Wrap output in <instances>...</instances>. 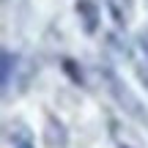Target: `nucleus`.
<instances>
[{"instance_id":"1","label":"nucleus","mask_w":148,"mask_h":148,"mask_svg":"<svg viewBox=\"0 0 148 148\" xmlns=\"http://www.w3.org/2000/svg\"><path fill=\"white\" fill-rule=\"evenodd\" d=\"M74 8H77L79 22H82V30L88 33V36H93V33L99 30V8H96V3L93 0H77Z\"/></svg>"},{"instance_id":"2","label":"nucleus","mask_w":148,"mask_h":148,"mask_svg":"<svg viewBox=\"0 0 148 148\" xmlns=\"http://www.w3.org/2000/svg\"><path fill=\"white\" fill-rule=\"evenodd\" d=\"M60 66H63V71L69 74V79H71L74 85H85V74H82V69H79L71 58H63V63H60Z\"/></svg>"},{"instance_id":"3","label":"nucleus","mask_w":148,"mask_h":148,"mask_svg":"<svg viewBox=\"0 0 148 148\" xmlns=\"http://www.w3.org/2000/svg\"><path fill=\"white\" fill-rule=\"evenodd\" d=\"M11 69H16V58L11 52H3V85H5V90L11 85Z\"/></svg>"},{"instance_id":"4","label":"nucleus","mask_w":148,"mask_h":148,"mask_svg":"<svg viewBox=\"0 0 148 148\" xmlns=\"http://www.w3.org/2000/svg\"><path fill=\"white\" fill-rule=\"evenodd\" d=\"M137 44H140V52L145 55V63H148V30H143L137 36Z\"/></svg>"},{"instance_id":"5","label":"nucleus","mask_w":148,"mask_h":148,"mask_svg":"<svg viewBox=\"0 0 148 148\" xmlns=\"http://www.w3.org/2000/svg\"><path fill=\"white\" fill-rule=\"evenodd\" d=\"M16 148H33V145H30V143H27V140H25V143H19Z\"/></svg>"}]
</instances>
